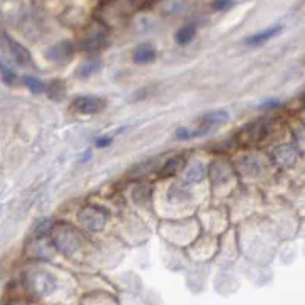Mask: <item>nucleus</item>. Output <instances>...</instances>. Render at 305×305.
Returning a JSON list of instances; mask_svg holds the SVG:
<instances>
[{"instance_id": "nucleus-19", "label": "nucleus", "mask_w": 305, "mask_h": 305, "mask_svg": "<svg viewBox=\"0 0 305 305\" xmlns=\"http://www.w3.org/2000/svg\"><path fill=\"white\" fill-rule=\"evenodd\" d=\"M110 143H111V139H110V137H100V139H97V142H96V145L100 146V148H104V146H107V145H110Z\"/></svg>"}, {"instance_id": "nucleus-1", "label": "nucleus", "mask_w": 305, "mask_h": 305, "mask_svg": "<svg viewBox=\"0 0 305 305\" xmlns=\"http://www.w3.org/2000/svg\"><path fill=\"white\" fill-rule=\"evenodd\" d=\"M0 35H2L0 42H2V45L10 51V54H11V58L14 59L16 64L27 65V64L32 62V56H30L29 49L26 46H23L21 43H18V42L13 40V39H10L4 30H0Z\"/></svg>"}, {"instance_id": "nucleus-3", "label": "nucleus", "mask_w": 305, "mask_h": 305, "mask_svg": "<svg viewBox=\"0 0 305 305\" xmlns=\"http://www.w3.org/2000/svg\"><path fill=\"white\" fill-rule=\"evenodd\" d=\"M73 108L80 115H96L105 108V100L97 96H81L73 100Z\"/></svg>"}, {"instance_id": "nucleus-4", "label": "nucleus", "mask_w": 305, "mask_h": 305, "mask_svg": "<svg viewBox=\"0 0 305 305\" xmlns=\"http://www.w3.org/2000/svg\"><path fill=\"white\" fill-rule=\"evenodd\" d=\"M80 221L83 223L84 227H88L91 231H100L105 226L107 218L102 210L96 207H86L80 213Z\"/></svg>"}, {"instance_id": "nucleus-17", "label": "nucleus", "mask_w": 305, "mask_h": 305, "mask_svg": "<svg viewBox=\"0 0 305 305\" xmlns=\"http://www.w3.org/2000/svg\"><path fill=\"white\" fill-rule=\"evenodd\" d=\"M49 229H51V221L45 219V221H42V223L39 224V227H37V231H35V235H37V237H43V235H46V234L49 232Z\"/></svg>"}, {"instance_id": "nucleus-8", "label": "nucleus", "mask_w": 305, "mask_h": 305, "mask_svg": "<svg viewBox=\"0 0 305 305\" xmlns=\"http://www.w3.org/2000/svg\"><path fill=\"white\" fill-rule=\"evenodd\" d=\"M280 32H281V27H280V26L269 27V29H265V30H262V32H259V33H254V35L248 37V39L245 40V43H246V45H261V43H264V42L270 40L272 37H275L277 33H280Z\"/></svg>"}, {"instance_id": "nucleus-14", "label": "nucleus", "mask_w": 305, "mask_h": 305, "mask_svg": "<svg viewBox=\"0 0 305 305\" xmlns=\"http://www.w3.org/2000/svg\"><path fill=\"white\" fill-rule=\"evenodd\" d=\"M0 77H2V80H4L7 84H14L16 80H18V77H16L14 70L11 69V67H8L4 61H0Z\"/></svg>"}, {"instance_id": "nucleus-16", "label": "nucleus", "mask_w": 305, "mask_h": 305, "mask_svg": "<svg viewBox=\"0 0 305 305\" xmlns=\"http://www.w3.org/2000/svg\"><path fill=\"white\" fill-rule=\"evenodd\" d=\"M180 161H181V159H178V158H174V159L168 161V162H167V165L164 167L162 175H172V174H175V172H177V168H178Z\"/></svg>"}, {"instance_id": "nucleus-2", "label": "nucleus", "mask_w": 305, "mask_h": 305, "mask_svg": "<svg viewBox=\"0 0 305 305\" xmlns=\"http://www.w3.org/2000/svg\"><path fill=\"white\" fill-rule=\"evenodd\" d=\"M80 242H81L80 234L75 232L72 227H61V231H58L54 234V243L64 253L75 251L78 248Z\"/></svg>"}, {"instance_id": "nucleus-9", "label": "nucleus", "mask_w": 305, "mask_h": 305, "mask_svg": "<svg viewBox=\"0 0 305 305\" xmlns=\"http://www.w3.org/2000/svg\"><path fill=\"white\" fill-rule=\"evenodd\" d=\"M155 58H156L155 49H153L151 46H146V45L139 46L132 54V59H134L135 64H148L151 61H155Z\"/></svg>"}, {"instance_id": "nucleus-10", "label": "nucleus", "mask_w": 305, "mask_h": 305, "mask_svg": "<svg viewBox=\"0 0 305 305\" xmlns=\"http://www.w3.org/2000/svg\"><path fill=\"white\" fill-rule=\"evenodd\" d=\"M275 159H277L278 164L290 167L291 164H294L296 156H294V151L290 146H281L275 151Z\"/></svg>"}, {"instance_id": "nucleus-13", "label": "nucleus", "mask_w": 305, "mask_h": 305, "mask_svg": "<svg viewBox=\"0 0 305 305\" xmlns=\"http://www.w3.org/2000/svg\"><path fill=\"white\" fill-rule=\"evenodd\" d=\"M100 69V61L94 59V61H88V62H84L80 69H78V75L81 78H88L91 75H94L96 72H99Z\"/></svg>"}, {"instance_id": "nucleus-7", "label": "nucleus", "mask_w": 305, "mask_h": 305, "mask_svg": "<svg viewBox=\"0 0 305 305\" xmlns=\"http://www.w3.org/2000/svg\"><path fill=\"white\" fill-rule=\"evenodd\" d=\"M229 120V113L224 110H216V111H208L205 115H202L199 118V123L200 127L203 129L205 127L207 130L213 126H219V124H224Z\"/></svg>"}, {"instance_id": "nucleus-6", "label": "nucleus", "mask_w": 305, "mask_h": 305, "mask_svg": "<svg viewBox=\"0 0 305 305\" xmlns=\"http://www.w3.org/2000/svg\"><path fill=\"white\" fill-rule=\"evenodd\" d=\"M73 56V46L70 42H61L54 46H51L46 53V58L54 62H67Z\"/></svg>"}, {"instance_id": "nucleus-5", "label": "nucleus", "mask_w": 305, "mask_h": 305, "mask_svg": "<svg viewBox=\"0 0 305 305\" xmlns=\"http://www.w3.org/2000/svg\"><path fill=\"white\" fill-rule=\"evenodd\" d=\"M30 288L35 294H49L56 288V280L46 272H35L30 275Z\"/></svg>"}, {"instance_id": "nucleus-15", "label": "nucleus", "mask_w": 305, "mask_h": 305, "mask_svg": "<svg viewBox=\"0 0 305 305\" xmlns=\"http://www.w3.org/2000/svg\"><path fill=\"white\" fill-rule=\"evenodd\" d=\"M24 83H26V86L32 91V92H35V94H40L46 89L45 86V83L40 81L39 78H33V77H26L24 78Z\"/></svg>"}, {"instance_id": "nucleus-12", "label": "nucleus", "mask_w": 305, "mask_h": 305, "mask_svg": "<svg viewBox=\"0 0 305 305\" xmlns=\"http://www.w3.org/2000/svg\"><path fill=\"white\" fill-rule=\"evenodd\" d=\"M194 35H196V27L188 24V26H183L181 29H178V32L175 33V39L180 45H188V43H191Z\"/></svg>"}, {"instance_id": "nucleus-18", "label": "nucleus", "mask_w": 305, "mask_h": 305, "mask_svg": "<svg viewBox=\"0 0 305 305\" xmlns=\"http://www.w3.org/2000/svg\"><path fill=\"white\" fill-rule=\"evenodd\" d=\"M231 7V0H216L215 2V8L218 10H226Z\"/></svg>"}, {"instance_id": "nucleus-11", "label": "nucleus", "mask_w": 305, "mask_h": 305, "mask_svg": "<svg viewBox=\"0 0 305 305\" xmlns=\"http://www.w3.org/2000/svg\"><path fill=\"white\" fill-rule=\"evenodd\" d=\"M203 177H205V167H203L202 164H199V162H194L193 165H189L188 172H186V180H188L189 183H193V184L202 181Z\"/></svg>"}]
</instances>
